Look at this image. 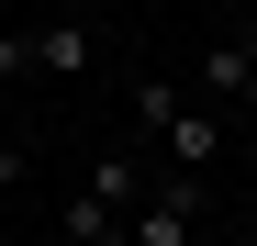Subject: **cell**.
Wrapping results in <instances>:
<instances>
[{"label": "cell", "instance_id": "7a4b0ae2", "mask_svg": "<svg viewBox=\"0 0 257 246\" xmlns=\"http://www.w3.org/2000/svg\"><path fill=\"white\" fill-rule=\"evenodd\" d=\"M190 101H212V112L257 101V23H235V34H212V45H201V67H190Z\"/></svg>", "mask_w": 257, "mask_h": 246}, {"label": "cell", "instance_id": "8992f818", "mask_svg": "<svg viewBox=\"0 0 257 246\" xmlns=\"http://www.w3.org/2000/svg\"><path fill=\"white\" fill-rule=\"evenodd\" d=\"M90 190L112 201L123 224H135V201H146V168H135V157H90Z\"/></svg>", "mask_w": 257, "mask_h": 246}, {"label": "cell", "instance_id": "5b68a950", "mask_svg": "<svg viewBox=\"0 0 257 246\" xmlns=\"http://www.w3.org/2000/svg\"><path fill=\"white\" fill-rule=\"evenodd\" d=\"M56 224H67V246H135V235H123V213H112L101 190H78V201H67Z\"/></svg>", "mask_w": 257, "mask_h": 246}, {"label": "cell", "instance_id": "6da1fadb", "mask_svg": "<svg viewBox=\"0 0 257 246\" xmlns=\"http://www.w3.org/2000/svg\"><path fill=\"white\" fill-rule=\"evenodd\" d=\"M135 123H146L168 157H179V168L224 157V112H212V101H190V90H168V78H146V90H135Z\"/></svg>", "mask_w": 257, "mask_h": 246}, {"label": "cell", "instance_id": "3957f363", "mask_svg": "<svg viewBox=\"0 0 257 246\" xmlns=\"http://www.w3.org/2000/svg\"><path fill=\"white\" fill-rule=\"evenodd\" d=\"M123 235H135V246H190V235H201V179H190V168L157 179V190L135 201V224H123Z\"/></svg>", "mask_w": 257, "mask_h": 246}, {"label": "cell", "instance_id": "277c9868", "mask_svg": "<svg viewBox=\"0 0 257 246\" xmlns=\"http://www.w3.org/2000/svg\"><path fill=\"white\" fill-rule=\"evenodd\" d=\"M90 45H101V34H90V23H67V12H56V23H34V67H56V78L90 67Z\"/></svg>", "mask_w": 257, "mask_h": 246}, {"label": "cell", "instance_id": "52a82bcc", "mask_svg": "<svg viewBox=\"0 0 257 246\" xmlns=\"http://www.w3.org/2000/svg\"><path fill=\"white\" fill-rule=\"evenodd\" d=\"M0 78H34V34L23 23H0Z\"/></svg>", "mask_w": 257, "mask_h": 246}, {"label": "cell", "instance_id": "ba28073f", "mask_svg": "<svg viewBox=\"0 0 257 246\" xmlns=\"http://www.w3.org/2000/svg\"><path fill=\"white\" fill-rule=\"evenodd\" d=\"M0 179H23V146H12V135H0Z\"/></svg>", "mask_w": 257, "mask_h": 246}, {"label": "cell", "instance_id": "9c48e42d", "mask_svg": "<svg viewBox=\"0 0 257 246\" xmlns=\"http://www.w3.org/2000/svg\"><path fill=\"white\" fill-rule=\"evenodd\" d=\"M246 246H257V235H246Z\"/></svg>", "mask_w": 257, "mask_h": 246}]
</instances>
